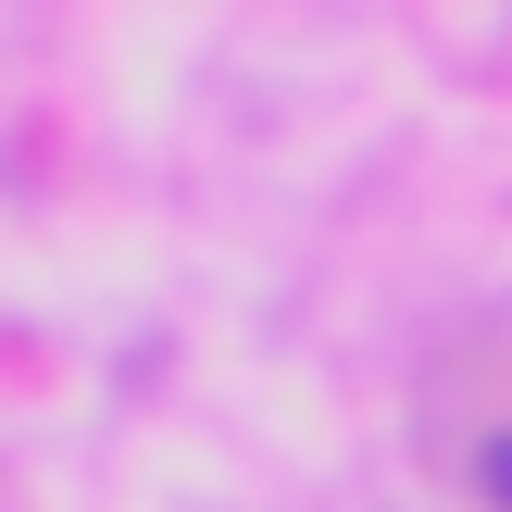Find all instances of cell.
Listing matches in <instances>:
<instances>
[{
  "label": "cell",
  "mask_w": 512,
  "mask_h": 512,
  "mask_svg": "<svg viewBox=\"0 0 512 512\" xmlns=\"http://www.w3.org/2000/svg\"><path fill=\"white\" fill-rule=\"evenodd\" d=\"M475 500H488V512H512V438H488V450H475Z\"/></svg>",
  "instance_id": "6da1fadb"
}]
</instances>
